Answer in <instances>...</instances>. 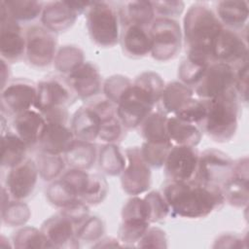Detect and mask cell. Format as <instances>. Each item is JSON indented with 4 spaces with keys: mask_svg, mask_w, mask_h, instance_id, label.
Instances as JSON below:
<instances>
[{
    "mask_svg": "<svg viewBox=\"0 0 249 249\" xmlns=\"http://www.w3.org/2000/svg\"><path fill=\"white\" fill-rule=\"evenodd\" d=\"M162 195L170 214L189 219L204 218L226 203L222 188L204 184L195 179L190 181L169 180L162 188Z\"/></svg>",
    "mask_w": 249,
    "mask_h": 249,
    "instance_id": "1",
    "label": "cell"
},
{
    "mask_svg": "<svg viewBox=\"0 0 249 249\" xmlns=\"http://www.w3.org/2000/svg\"><path fill=\"white\" fill-rule=\"evenodd\" d=\"M224 28L216 14L203 3H195L183 20V40L187 56L212 62L215 39Z\"/></svg>",
    "mask_w": 249,
    "mask_h": 249,
    "instance_id": "2",
    "label": "cell"
},
{
    "mask_svg": "<svg viewBox=\"0 0 249 249\" xmlns=\"http://www.w3.org/2000/svg\"><path fill=\"white\" fill-rule=\"evenodd\" d=\"M205 102L207 111L202 129L216 142L231 141L236 133L240 115V100L234 88Z\"/></svg>",
    "mask_w": 249,
    "mask_h": 249,
    "instance_id": "3",
    "label": "cell"
},
{
    "mask_svg": "<svg viewBox=\"0 0 249 249\" xmlns=\"http://www.w3.org/2000/svg\"><path fill=\"white\" fill-rule=\"evenodd\" d=\"M119 11L108 2H91L87 11V28L91 41L102 48H112L120 42Z\"/></svg>",
    "mask_w": 249,
    "mask_h": 249,
    "instance_id": "4",
    "label": "cell"
},
{
    "mask_svg": "<svg viewBox=\"0 0 249 249\" xmlns=\"http://www.w3.org/2000/svg\"><path fill=\"white\" fill-rule=\"evenodd\" d=\"M46 125L42 133L39 148L41 151L64 155L75 141V136L69 123L67 108H54L45 113Z\"/></svg>",
    "mask_w": 249,
    "mask_h": 249,
    "instance_id": "5",
    "label": "cell"
},
{
    "mask_svg": "<svg viewBox=\"0 0 249 249\" xmlns=\"http://www.w3.org/2000/svg\"><path fill=\"white\" fill-rule=\"evenodd\" d=\"M152 40L151 55L158 61H169L181 51L183 32L174 18H156L150 26Z\"/></svg>",
    "mask_w": 249,
    "mask_h": 249,
    "instance_id": "6",
    "label": "cell"
},
{
    "mask_svg": "<svg viewBox=\"0 0 249 249\" xmlns=\"http://www.w3.org/2000/svg\"><path fill=\"white\" fill-rule=\"evenodd\" d=\"M156 102L142 89L133 84L123 93L117 111L125 129H133L154 111Z\"/></svg>",
    "mask_w": 249,
    "mask_h": 249,
    "instance_id": "7",
    "label": "cell"
},
{
    "mask_svg": "<svg viewBox=\"0 0 249 249\" xmlns=\"http://www.w3.org/2000/svg\"><path fill=\"white\" fill-rule=\"evenodd\" d=\"M232 159L223 151L209 148L198 156L195 180L222 187L232 173Z\"/></svg>",
    "mask_w": 249,
    "mask_h": 249,
    "instance_id": "8",
    "label": "cell"
},
{
    "mask_svg": "<svg viewBox=\"0 0 249 249\" xmlns=\"http://www.w3.org/2000/svg\"><path fill=\"white\" fill-rule=\"evenodd\" d=\"M77 99V95L66 78L50 76L37 84V97L34 108L41 113L53 108H67Z\"/></svg>",
    "mask_w": 249,
    "mask_h": 249,
    "instance_id": "9",
    "label": "cell"
},
{
    "mask_svg": "<svg viewBox=\"0 0 249 249\" xmlns=\"http://www.w3.org/2000/svg\"><path fill=\"white\" fill-rule=\"evenodd\" d=\"M124 153L126 164L121 174L122 188L129 196H139L151 187V167L144 160L140 147H129Z\"/></svg>",
    "mask_w": 249,
    "mask_h": 249,
    "instance_id": "10",
    "label": "cell"
},
{
    "mask_svg": "<svg viewBox=\"0 0 249 249\" xmlns=\"http://www.w3.org/2000/svg\"><path fill=\"white\" fill-rule=\"evenodd\" d=\"M25 40V55L31 65L44 68L53 62L57 52L55 33L43 25H32L26 29Z\"/></svg>",
    "mask_w": 249,
    "mask_h": 249,
    "instance_id": "11",
    "label": "cell"
},
{
    "mask_svg": "<svg viewBox=\"0 0 249 249\" xmlns=\"http://www.w3.org/2000/svg\"><path fill=\"white\" fill-rule=\"evenodd\" d=\"M26 49L25 35L19 22L8 12L4 3L0 2V53L7 62H17L24 54Z\"/></svg>",
    "mask_w": 249,
    "mask_h": 249,
    "instance_id": "12",
    "label": "cell"
},
{
    "mask_svg": "<svg viewBox=\"0 0 249 249\" xmlns=\"http://www.w3.org/2000/svg\"><path fill=\"white\" fill-rule=\"evenodd\" d=\"M37 86L27 79L18 78L9 82L1 92L2 113L17 117L34 107Z\"/></svg>",
    "mask_w": 249,
    "mask_h": 249,
    "instance_id": "13",
    "label": "cell"
},
{
    "mask_svg": "<svg viewBox=\"0 0 249 249\" xmlns=\"http://www.w3.org/2000/svg\"><path fill=\"white\" fill-rule=\"evenodd\" d=\"M234 73L235 69L231 65L212 61L194 88L195 94L200 99L207 100L228 91L233 88Z\"/></svg>",
    "mask_w": 249,
    "mask_h": 249,
    "instance_id": "14",
    "label": "cell"
},
{
    "mask_svg": "<svg viewBox=\"0 0 249 249\" xmlns=\"http://www.w3.org/2000/svg\"><path fill=\"white\" fill-rule=\"evenodd\" d=\"M212 59L227 63L234 68L248 61L246 37H243L238 31L224 27L213 44Z\"/></svg>",
    "mask_w": 249,
    "mask_h": 249,
    "instance_id": "15",
    "label": "cell"
},
{
    "mask_svg": "<svg viewBox=\"0 0 249 249\" xmlns=\"http://www.w3.org/2000/svg\"><path fill=\"white\" fill-rule=\"evenodd\" d=\"M199 153L195 147L173 145L164 162L165 175L172 181H190L196 173Z\"/></svg>",
    "mask_w": 249,
    "mask_h": 249,
    "instance_id": "16",
    "label": "cell"
},
{
    "mask_svg": "<svg viewBox=\"0 0 249 249\" xmlns=\"http://www.w3.org/2000/svg\"><path fill=\"white\" fill-rule=\"evenodd\" d=\"M39 176L35 160L26 159L17 166L10 168L5 181V188L12 198L26 199L33 194Z\"/></svg>",
    "mask_w": 249,
    "mask_h": 249,
    "instance_id": "17",
    "label": "cell"
},
{
    "mask_svg": "<svg viewBox=\"0 0 249 249\" xmlns=\"http://www.w3.org/2000/svg\"><path fill=\"white\" fill-rule=\"evenodd\" d=\"M52 248H78L77 225L59 212L47 219L41 226Z\"/></svg>",
    "mask_w": 249,
    "mask_h": 249,
    "instance_id": "18",
    "label": "cell"
},
{
    "mask_svg": "<svg viewBox=\"0 0 249 249\" xmlns=\"http://www.w3.org/2000/svg\"><path fill=\"white\" fill-rule=\"evenodd\" d=\"M66 80L77 97L89 100L98 95L102 90V79L98 67L91 61H85Z\"/></svg>",
    "mask_w": 249,
    "mask_h": 249,
    "instance_id": "19",
    "label": "cell"
},
{
    "mask_svg": "<svg viewBox=\"0 0 249 249\" xmlns=\"http://www.w3.org/2000/svg\"><path fill=\"white\" fill-rule=\"evenodd\" d=\"M99 117L98 139L105 143H118L125 135V127L121 122L117 105L108 99H98L89 103Z\"/></svg>",
    "mask_w": 249,
    "mask_h": 249,
    "instance_id": "20",
    "label": "cell"
},
{
    "mask_svg": "<svg viewBox=\"0 0 249 249\" xmlns=\"http://www.w3.org/2000/svg\"><path fill=\"white\" fill-rule=\"evenodd\" d=\"M120 43L124 53L128 57L141 58L151 54L150 27L133 23L122 24Z\"/></svg>",
    "mask_w": 249,
    "mask_h": 249,
    "instance_id": "21",
    "label": "cell"
},
{
    "mask_svg": "<svg viewBox=\"0 0 249 249\" xmlns=\"http://www.w3.org/2000/svg\"><path fill=\"white\" fill-rule=\"evenodd\" d=\"M78 17L71 1H53L44 6L41 22L48 30L59 33L72 27Z\"/></svg>",
    "mask_w": 249,
    "mask_h": 249,
    "instance_id": "22",
    "label": "cell"
},
{
    "mask_svg": "<svg viewBox=\"0 0 249 249\" xmlns=\"http://www.w3.org/2000/svg\"><path fill=\"white\" fill-rule=\"evenodd\" d=\"M45 125V117L35 108L15 117L13 121L14 131L27 145L28 148L39 146Z\"/></svg>",
    "mask_w": 249,
    "mask_h": 249,
    "instance_id": "23",
    "label": "cell"
},
{
    "mask_svg": "<svg viewBox=\"0 0 249 249\" xmlns=\"http://www.w3.org/2000/svg\"><path fill=\"white\" fill-rule=\"evenodd\" d=\"M70 126L76 139L94 142L99 135V117L90 105L80 107L72 116Z\"/></svg>",
    "mask_w": 249,
    "mask_h": 249,
    "instance_id": "24",
    "label": "cell"
},
{
    "mask_svg": "<svg viewBox=\"0 0 249 249\" xmlns=\"http://www.w3.org/2000/svg\"><path fill=\"white\" fill-rule=\"evenodd\" d=\"M216 16L225 28L242 30L249 16L248 3L240 0H224L217 4Z\"/></svg>",
    "mask_w": 249,
    "mask_h": 249,
    "instance_id": "25",
    "label": "cell"
},
{
    "mask_svg": "<svg viewBox=\"0 0 249 249\" xmlns=\"http://www.w3.org/2000/svg\"><path fill=\"white\" fill-rule=\"evenodd\" d=\"M167 134L172 145L196 147L202 137L200 126L179 120L175 116L168 117Z\"/></svg>",
    "mask_w": 249,
    "mask_h": 249,
    "instance_id": "26",
    "label": "cell"
},
{
    "mask_svg": "<svg viewBox=\"0 0 249 249\" xmlns=\"http://www.w3.org/2000/svg\"><path fill=\"white\" fill-rule=\"evenodd\" d=\"M122 24L133 23L150 27L156 18V13L151 1H129L119 10Z\"/></svg>",
    "mask_w": 249,
    "mask_h": 249,
    "instance_id": "27",
    "label": "cell"
},
{
    "mask_svg": "<svg viewBox=\"0 0 249 249\" xmlns=\"http://www.w3.org/2000/svg\"><path fill=\"white\" fill-rule=\"evenodd\" d=\"M194 94V89L180 81L170 82L163 88L160 100L161 105L160 110L167 115L174 114L187 101L192 99Z\"/></svg>",
    "mask_w": 249,
    "mask_h": 249,
    "instance_id": "28",
    "label": "cell"
},
{
    "mask_svg": "<svg viewBox=\"0 0 249 249\" xmlns=\"http://www.w3.org/2000/svg\"><path fill=\"white\" fill-rule=\"evenodd\" d=\"M97 155V149L93 142L75 139L72 146L64 154V159L71 168L88 170L94 165Z\"/></svg>",
    "mask_w": 249,
    "mask_h": 249,
    "instance_id": "29",
    "label": "cell"
},
{
    "mask_svg": "<svg viewBox=\"0 0 249 249\" xmlns=\"http://www.w3.org/2000/svg\"><path fill=\"white\" fill-rule=\"evenodd\" d=\"M27 145L13 130L2 133L1 164L3 167L13 168L26 160Z\"/></svg>",
    "mask_w": 249,
    "mask_h": 249,
    "instance_id": "30",
    "label": "cell"
},
{
    "mask_svg": "<svg viewBox=\"0 0 249 249\" xmlns=\"http://www.w3.org/2000/svg\"><path fill=\"white\" fill-rule=\"evenodd\" d=\"M1 216L2 222L9 227L23 226L30 218L31 212L22 200L14 199L5 187L2 188Z\"/></svg>",
    "mask_w": 249,
    "mask_h": 249,
    "instance_id": "31",
    "label": "cell"
},
{
    "mask_svg": "<svg viewBox=\"0 0 249 249\" xmlns=\"http://www.w3.org/2000/svg\"><path fill=\"white\" fill-rule=\"evenodd\" d=\"M167 119V114L162 110L153 111L139 125L144 141L150 143L170 142L166 128Z\"/></svg>",
    "mask_w": 249,
    "mask_h": 249,
    "instance_id": "32",
    "label": "cell"
},
{
    "mask_svg": "<svg viewBox=\"0 0 249 249\" xmlns=\"http://www.w3.org/2000/svg\"><path fill=\"white\" fill-rule=\"evenodd\" d=\"M47 199L51 204L59 209L81 197L76 186L64 175L52 181L46 190Z\"/></svg>",
    "mask_w": 249,
    "mask_h": 249,
    "instance_id": "33",
    "label": "cell"
},
{
    "mask_svg": "<svg viewBox=\"0 0 249 249\" xmlns=\"http://www.w3.org/2000/svg\"><path fill=\"white\" fill-rule=\"evenodd\" d=\"M97 160L100 169L107 175H121L126 164V157L117 143H105L98 151Z\"/></svg>",
    "mask_w": 249,
    "mask_h": 249,
    "instance_id": "34",
    "label": "cell"
},
{
    "mask_svg": "<svg viewBox=\"0 0 249 249\" xmlns=\"http://www.w3.org/2000/svg\"><path fill=\"white\" fill-rule=\"evenodd\" d=\"M85 62L83 50L75 45H64L60 47L53 59L54 68L68 76Z\"/></svg>",
    "mask_w": 249,
    "mask_h": 249,
    "instance_id": "35",
    "label": "cell"
},
{
    "mask_svg": "<svg viewBox=\"0 0 249 249\" xmlns=\"http://www.w3.org/2000/svg\"><path fill=\"white\" fill-rule=\"evenodd\" d=\"M35 162L40 177L45 181H53L59 178L66 165L64 156L50 154L41 150L36 156Z\"/></svg>",
    "mask_w": 249,
    "mask_h": 249,
    "instance_id": "36",
    "label": "cell"
},
{
    "mask_svg": "<svg viewBox=\"0 0 249 249\" xmlns=\"http://www.w3.org/2000/svg\"><path fill=\"white\" fill-rule=\"evenodd\" d=\"M9 14L17 21H30L41 17L44 3L36 0H2Z\"/></svg>",
    "mask_w": 249,
    "mask_h": 249,
    "instance_id": "37",
    "label": "cell"
},
{
    "mask_svg": "<svg viewBox=\"0 0 249 249\" xmlns=\"http://www.w3.org/2000/svg\"><path fill=\"white\" fill-rule=\"evenodd\" d=\"M248 180L231 176L221 188L225 201L237 208L247 207L248 205Z\"/></svg>",
    "mask_w": 249,
    "mask_h": 249,
    "instance_id": "38",
    "label": "cell"
},
{
    "mask_svg": "<svg viewBox=\"0 0 249 249\" xmlns=\"http://www.w3.org/2000/svg\"><path fill=\"white\" fill-rule=\"evenodd\" d=\"M13 247L22 248H52L42 230L25 226L17 230L12 236Z\"/></svg>",
    "mask_w": 249,
    "mask_h": 249,
    "instance_id": "39",
    "label": "cell"
},
{
    "mask_svg": "<svg viewBox=\"0 0 249 249\" xmlns=\"http://www.w3.org/2000/svg\"><path fill=\"white\" fill-rule=\"evenodd\" d=\"M210 63L211 62L186 56L178 67V78L180 82L194 89Z\"/></svg>",
    "mask_w": 249,
    "mask_h": 249,
    "instance_id": "40",
    "label": "cell"
},
{
    "mask_svg": "<svg viewBox=\"0 0 249 249\" xmlns=\"http://www.w3.org/2000/svg\"><path fill=\"white\" fill-rule=\"evenodd\" d=\"M150 225L151 224L148 221H122L118 231V238L123 244V247L136 246L144 233L149 229Z\"/></svg>",
    "mask_w": 249,
    "mask_h": 249,
    "instance_id": "41",
    "label": "cell"
},
{
    "mask_svg": "<svg viewBox=\"0 0 249 249\" xmlns=\"http://www.w3.org/2000/svg\"><path fill=\"white\" fill-rule=\"evenodd\" d=\"M109 185L107 180L98 173L89 174L88 185L81 196V199L89 205H97L107 196Z\"/></svg>",
    "mask_w": 249,
    "mask_h": 249,
    "instance_id": "42",
    "label": "cell"
},
{
    "mask_svg": "<svg viewBox=\"0 0 249 249\" xmlns=\"http://www.w3.org/2000/svg\"><path fill=\"white\" fill-rule=\"evenodd\" d=\"M206 102L200 98H192L180 107L174 116L181 121L196 124L201 127L206 117Z\"/></svg>",
    "mask_w": 249,
    "mask_h": 249,
    "instance_id": "43",
    "label": "cell"
},
{
    "mask_svg": "<svg viewBox=\"0 0 249 249\" xmlns=\"http://www.w3.org/2000/svg\"><path fill=\"white\" fill-rule=\"evenodd\" d=\"M149 222L158 223L164 220L170 213L169 206L162 195L159 191L149 192L144 197Z\"/></svg>",
    "mask_w": 249,
    "mask_h": 249,
    "instance_id": "44",
    "label": "cell"
},
{
    "mask_svg": "<svg viewBox=\"0 0 249 249\" xmlns=\"http://www.w3.org/2000/svg\"><path fill=\"white\" fill-rule=\"evenodd\" d=\"M133 84L147 92L156 104L160 102L165 86L160 75L154 71H144L140 73L133 81Z\"/></svg>",
    "mask_w": 249,
    "mask_h": 249,
    "instance_id": "45",
    "label": "cell"
},
{
    "mask_svg": "<svg viewBox=\"0 0 249 249\" xmlns=\"http://www.w3.org/2000/svg\"><path fill=\"white\" fill-rule=\"evenodd\" d=\"M172 143H150L144 141L140 147L142 157L150 167L160 168L164 165Z\"/></svg>",
    "mask_w": 249,
    "mask_h": 249,
    "instance_id": "46",
    "label": "cell"
},
{
    "mask_svg": "<svg viewBox=\"0 0 249 249\" xmlns=\"http://www.w3.org/2000/svg\"><path fill=\"white\" fill-rule=\"evenodd\" d=\"M105 233V224L98 216H89L81 225L77 227V236L79 240L87 242L97 241Z\"/></svg>",
    "mask_w": 249,
    "mask_h": 249,
    "instance_id": "47",
    "label": "cell"
},
{
    "mask_svg": "<svg viewBox=\"0 0 249 249\" xmlns=\"http://www.w3.org/2000/svg\"><path fill=\"white\" fill-rule=\"evenodd\" d=\"M132 85V81L124 75H112L108 77L102 86L105 98L114 104H118L123 93Z\"/></svg>",
    "mask_w": 249,
    "mask_h": 249,
    "instance_id": "48",
    "label": "cell"
},
{
    "mask_svg": "<svg viewBox=\"0 0 249 249\" xmlns=\"http://www.w3.org/2000/svg\"><path fill=\"white\" fill-rule=\"evenodd\" d=\"M127 220H139L149 222L143 197H140L138 196H131V197L126 200L122 209V221Z\"/></svg>",
    "mask_w": 249,
    "mask_h": 249,
    "instance_id": "49",
    "label": "cell"
},
{
    "mask_svg": "<svg viewBox=\"0 0 249 249\" xmlns=\"http://www.w3.org/2000/svg\"><path fill=\"white\" fill-rule=\"evenodd\" d=\"M59 213L70 219L77 227L89 216V205L81 198L60 208Z\"/></svg>",
    "mask_w": 249,
    "mask_h": 249,
    "instance_id": "50",
    "label": "cell"
},
{
    "mask_svg": "<svg viewBox=\"0 0 249 249\" xmlns=\"http://www.w3.org/2000/svg\"><path fill=\"white\" fill-rule=\"evenodd\" d=\"M136 247L166 248L167 237L165 231L158 227H149L147 231L137 243Z\"/></svg>",
    "mask_w": 249,
    "mask_h": 249,
    "instance_id": "51",
    "label": "cell"
},
{
    "mask_svg": "<svg viewBox=\"0 0 249 249\" xmlns=\"http://www.w3.org/2000/svg\"><path fill=\"white\" fill-rule=\"evenodd\" d=\"M234 90L240 102H247L248 97V61L234 68Z\"/></svg>",
    "mask_w": 249,
    "mask_h": 249,
    "instance_id": "52",
    "label": "cell"
},
{
    "mask_svg": "<svg viewBox=\"0 0 249 249\" xmlns=\"http://www.w3.org/2000/svg\"><path fill=\"white\" fill-rule=\"evenodd\" d=\"M155 13L160 18H174L179 17L184 11L185 4L183 1H153Z\"/></svg>",
    "mask_w": 249,
    "mask_h": 249,
    "instance_id": "53",
    "label": "cell"
},
{
    "mask_svg": "<svg viewBox=\"0 0 249 249\" xmlns=\"http://www.w3.org/2000/svg\"><path fill=\"white\" fill-rule=\"evenodd\" d=\"M247 237L234 232H224L218 235L214 241L213 248H240L246 247L244 243Z\"/></svg>",
    "mask_w": 249,
    "mask_h": 249,
    "instance_id": "54",
    "label": "cell"
},
{
    "mask_svg": "<svg viewBox=\"0 0 249 249\" xmlns=\"http://www.w3.org/2000/svg\"><path fill=\"white\" fill-rule=\"evenodd\" d=\"M93 247H123V244L121 243L119 238L105 237L97 240L96 244H94Z\"/></svg>",
    "mask_w": 249,
    "mask_h": 249,
    "instance_id": "55",
    "label": "cell"
},
{
    "mask_svg": "<svg viewBox=\"0 0 249 249\" xmlns=\"http://www.w3.org/2000/svg\"><path fill=\"white\" fill-rule=\"evenodd\" d=\"M9 77H10V68H9L8 62L1 58V85H2V89H4L6 87V85L8 84L7 80L9 81Z\"/></svg>",
    "mask_w": 249,
    "mask_h": 249,
    "instance_id": "56",
    "label": "cell"
}]
</instances>
